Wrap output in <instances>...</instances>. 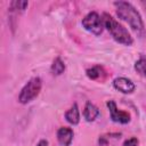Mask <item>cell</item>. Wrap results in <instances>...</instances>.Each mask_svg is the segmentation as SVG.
<instances>
[{
	"label": "cell",
	"instance_id": "obj_1",
	"mask_svg": "<svg viewBox=\"0 0 146 146\" xmlns=\"http://www.w3.org/2000/svg\"><path fill=\"white\" fill-rule=\"evenodd\" d=\"M114 6H115V11L119 18L124 21L131 27V30L136 33V35H138L139 38H145L146 30L138 10L130 2H127V1H115Z\"/></svg>",
	"mask_w": 146,
	"mask_h": 146
},
{
	"label": "cell",
	"instance_id": "obj_2",
	"mask_svg": "<svg viewBox=\"0 0 146 146\" xmlns=\"http://www.w3.org/2000/svg\"><path fill=\"white\" fill-rule=\"evenodd\" d=\"M103 22H104V27L108 31V33L112 35V38L124 46H131L133 40L132 36L130 35L129 31L122 25L120 24L117 21H115L111 15H108L107 13H104L102 15Z\"/></svg>",
	"mask_w": 146,
	"mask_h": 146
},
{
	"label": "cell",
	"instance_id": "obj_3",
	"mask_svg": "<svg viewBox=\"0 0 146 146\" xmlns=\"http://www.w3.org/2000/svg\"><path fill=\"white\" fill-rule=\"evenodd\" d=\"M41 88H42V81L39 76H34L30 79L22 88L18 96V102L21 104H27L32 102L34 98L38 97V95L41 91Z\"/></svg>",
	"mask_w": 146,
	"mask_h": 146
},
{
	"label": "cell",
	"instance_id": "obj_4",
	"mask_svg": "<svg viewBox=\"0 0 146 146\" xmlns=\"http://www.w3.org/2000/svg\"><path fill=\"white\" fill-rule=\"evenodd\" d=\"M81 25L82 27L92 33L94 35H100L103 30H104V22H103V18L102 16L96 13V11H91L89 14H87L83 18H82V22H81Z\"/></svg>",
	"mask_w": 146,
	"mask_h": 146
},
{
	"label": "cell",
	"instance_id": "obj_5",
	"mask_svg": "<svg viewBox=\"0 0 146 146\" xmlns=\"http://www.w3.org/2000/svg\"><path fill=\"white\" fill-rule=\"evenodd\" d=\"M106 106L108 108V112H110V116H111V120L113 122H116V123H121V124H127L130 122V115L129 113L124 112V111H120L115 104L114 100H107L106 103Z\"/></svg>",
	"mask_w": 146,
	"mask_h": 146
},
{
	"label": "cell",
	"instance_id": "obj_6",
	"mask_svg": "<svg viewBox=\"0 0 146 146\" xmlns=\"http://www.w3.org/2000/svg\"><path fill=\"white\" fill-rule=\"evenodd\" d=\"M113 87L122 94H131L135 91V88H136L135 83L130 79L124 78V76H120V78L114 79L113 80Z\"/></svg>",
	"mask_w": 146,
	"mask_h": 146
},
{
	"label": "cell",
	"instance_id": "obj_7",
	"mask_svg": "<svg viewBox=\"0 0 146 146\" xmlns=\"http://www.w3.org/2000/svg\"><path fill=\"white\" fill-rule=\"evenodd\" d=\"M74 132L68 127H62L57 130V140L62 146H70L73 141Z\"/></svg>",
	"mask_w": 146,
	"mask_h": 146
},
{
	"label": "cell",
	"instance_id": "obj_8",
	"mask_svg": "<svg viewBox=\"0 0 146 146\" xmlns=\"http://www.w3.org/2000/svg\"><path fill=\"white\" fill-rule=\"evenodd\" d=\"M99 115V110L97 106H95L91 102H87L83 108V117L87 122H92L95 121Z\"/></svg>",
	"mask_w": 146,
	"mask_h": 146
},
{
	"label": "cell",
	"instance_id": "obj_9",
	"mask_svg": "<svg viewBox=\"0 0 146 146\" xmlns=\"http://www.w3.org/2000/svg\"><path fill=\"white\" fill-rule=\"evenodd\" d=\"M65 119L68 123L73 125H76L80 122V111L75 103L65 112Z\"/></svg>",
	"mask_w": 146,
	"mask_h": 146
},
{
	"label": "cell",
	"instance_id": "obj_10",
	"mask_svg": "<svg viewBox=\"0 0 146 146\" xmlns=\"http://www.w3.org/2000/svg\"><path fill=\"white\" fill-rule=\"evenodd\" d=\"M50 71H51V73L54 75H60V74L64 73L65 64H64V62L62 60L60 57H57V58L54 59V62L51 64V67H50Z\"/></svg>",
	"mask_w": 146,
	"mask_h": 146
},
{
	"label": "cell",
	"instance_id": "obj_11",
	"mask_svg": "<svg viewBox=\"0 0 146 146\" xmlns=\"http://www.w3.org/2000/svg\"><path fill=\"white\" fill-rule=\"evenodd\" d=\"M103 73H104V70L99 65L92 66V67H90V68L87 70V76L89 79H91V80H97V79L102 78Z\"/></svg>",
	"mask_w": 146,
	"mask_h": 146
},
{
	"label": "cell",
	"instance_id": "obj_12",
	"mask_svg": "<svg viewBox=\"0 0 146 146\" xmlns=\"http://www.w3.org/2000/svg\"><path fill=\"white\" fill-rule=\"evenodd\" d=\"M135 70L137 71V73L146 78V58L145 57H140L138 60H136Z\"/></svg>",
	"mask_w": 146,
	"mask_h": 146
},
{
	"label": "cell",
	"instance_id": "obj_13",
	"mask_svg": "<svg viewBox=\"0 0 146 146\" xmlns=\"http://www.w3.org/2000/svg\"><path fill=\"white\" fill-rule=\"evenodd\" d=\"M27 5H29V3H27L26 1H14V2L10 3V6H11L13 9L21 10V11H24L25 8L27 7Z\"/></svg>",
	"mask_w": 146,
	"mask_h": 146
},
{
	"label": "cell",
	"instance_id": "obj_14",
	"mask_svg": "<svg viewBox=\"0 0 146 146\" xmlns=\"http://www.w3.org/2000/svg\"><path fill=\"white\" fill-rule=\"evenodd\" d=\"M139 145V141L136 137H131V138H128L124 140V143L122 144V146H138Z\"/></svg>",
	"mask_w": 146,
	"mask_h": 146
},
{
	"label": "cell",
	"instance_id": "obj_15",
	"mask_svg": "<svg viewBox=\"0 0 146 146\" xmlns=\"http://www.w3.org/2000/svg\"><path fill=\"white\" fill-rule=\"evenodd\" d=\"M36 146H48V140H46V139H41V140L36 144Z\"/></svg>",
	"mask_w": 146,
	"mask_h": 146
}]
</instances>
